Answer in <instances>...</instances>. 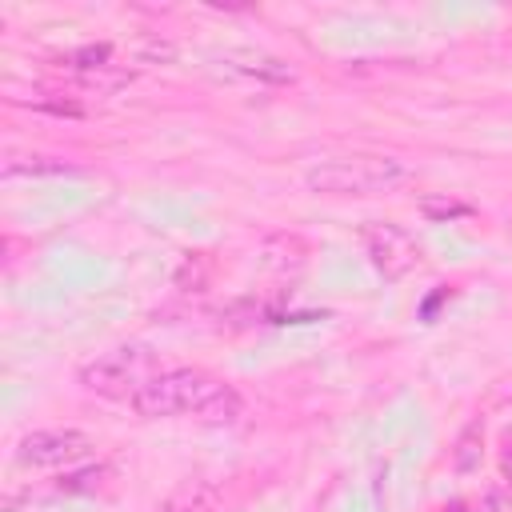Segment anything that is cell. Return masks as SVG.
Segmentation results:
<instances>
[{
	"mask_svg": "<svg viewBox=\"0 0 512 512\" xmlns=\"http://www.w3.org/2000/svg\"><path fill=\"white\" fill-rule=\"evenodd\" d=\"M404 180H408V168L396 156H368V152L320 160L304 176V184L324 196H372V192H388Z\"/></svg>",
	"mask_w": 512,
	"mask_h": 512,
	"instance_id": "6da1fadb",
	"label": "cell"
},
{
	"mask_svg": "<svg viewBox=\"0 0 512 512\" xmlns=\"http://www.w3.org/2000/svg\"><path fill=\"white\" fill-rule=\"evenodd\" d=\"M224 380L200 372V368H172V372H156L148 384H140L128 404L136 408V416L160 420V416H200L208 408V400L216 396Z\"/></svg>",
	"mask_w": 512,
	"mask_h": 512,
	"instance_id": "7a4b0ae2",
	"label": "cell"
},
{
	"mask_svg": "<svg viewBox=\"0 0 512 512\" xmlns=\"http://www.w3.org/2000/svg\"><path fill=\"white\" fill-rule=\"evenodd\" d=\"M156 352L148 344H120L112 352H100L92 364L80 368V384L88 392H104V396H120V392H136L140 384H148L156 372Z\"/></svg>",
	"mask_w": 512,
	"mask_h": 512,
	"instance_id": "3957f363",
	"label": "cell"
},
{
	"mask_svg": "<svg viewBox=\"0 0 512 512\" xmlns=\"http://www.w3.org/2000/svg\"><path fill=\"white\" fill-rule=\"evenodd\" d=\"M360 240H364V252H368V260H372V268H376L384 280H400V276H408V272L420 264V244H416L412 232L400 228V224H388V220L364 224Z\"/></svg>",
	"mask_w": 512,
	"mask_h": 512,
	"instance_id": "277c9868",
	"label": "cell"
},
{
	"mask_svg": "<svg viewBox=\"0 0 512 512\" xmlns=\"http://www.w3.org/2000/svg\"><path fill=\"white\" fill-rule=\"evenodd\" d=\"M92 452V436L80 428H36L16 444V460L28 468H60L76 464Z\"/></svg>",
	"mask_w": 512,
	"mask_h": 512,
	"instance_id": "5b68a950",
	"label": "cell"
},
{
	"mask_svg": "<svg viewBox=\"0 0 512 512\" xmlns=\"http://www.w3.org/2000/svg\"><path fill=\"white\" fill-rule=\"evenodd\" d=\"M224 64H232V72L256 76V80H276V84L292 80V68H288V64H280V60H272V56H260V52H228Z\"/></svg>",
	"mask_w": 512,
	"mask_h": 512,
	"instance_id": "8992f818",
	"label": "cell"
},
{
	"mask_svg": "<svg viewBox=\"0 0 512 512\" xmlns=\"http://www.w3.org/2000/svg\"><path fill=\"white\" fill-rule=\"evenodd\" d=\"M216 500V488L208 480H184L156 512H208Z\"/></svg>",
	"mask_w": 512,
	"mask_h": 512,
	"instance_id": "52a82bcc",
	"label": "cell"
},
{
	"mask_svg": "<svg viewBox=\"0 0 512 512\" xmlns=\"http://www.w3.org/2000/svg\"><path fill=\"white\" fill-rule=\"evenodd\" d=\"M64 172H76L72 164L64 160H52V156H12L4 164V176H64Z\"/></svg>",
	"mask_w": 512,
	"mask_h": 512,
	"instance_id": "ba28073f",
	"label": "cell"
},
{
	"mask_svg": "<svg viewBox=\"0 0 512 512\" xmlns=\"http://www.w3.org/2000/svg\"><path fill=\"white\" fill-rule=\"evenodd\" d=\"M76 80H80V88H92L96 96H108V92L124 88V84L132 80V72H128V68H116V64H100V68L76 72Z\"/></svg>",
	"mask_w": 512,
	"mask_h": 512,
	"instance_id": "9c48e42d",
	"label": "cell"
},
{
	"mask_svg": "<svg viewBox=\"0 0 512 512\" xmlns=\"http://www.w3.org/2000/svg\"><path fill=\"white\" fill-rule=\"evenodd\" d=\"M240 412H244L240 392H236L232 384H220V388H216V396L208 400V408L200 412V420H208V424H232Z\"/></svg>",
	"mask_w": 512,
	"mask_h": 512,
	"instance_id": "30bf717a",
	"label": "cell"
},
{
	"mask_svg": "<svg viewBox=\"0 0 512 512\" xmlns=\"http://www.w3.org/2000/svg\"><path fill=\"white\" fill-rule=\"evenodd\" d=\"M480 440H484V424L472 420V424L460 432V440H456V456H452V464H456L460 472H472V468L480 464Z\"/></svg>",
	"mask_w": 512,
	"mask_h": 512,
	"instance_id": "8fae6325",
	"label": "cell"
},
{
	"mask_svg": "<svg viewBox=\"0 0 512 512\" xmlns=\"http://www.w3.org/2000/svg\"><path fill=\"white\" fill-rule=\"evenodd\" d=\"M420 212H424L428 220H452V216H464V212H468V204H460V200H436V196H424V200H420Z\"/></svg>",
	"mask_w": 512,
	"mask_h": 512,
	"instance_id": "7c38bea8",
	"label": "cell"
},
{
	"mask_svg": "<svg viewBox=\"0 0 512 512\" xmlns=\"http://www.w3.org/2000/svg\"><path fill=\"white\" fill-rule=\"evenodd\" d=\"M108 56H112L108 44H88V48H76V52H72V68H76V72H88V68L108 64Z\"/></svg>",
	"mask_w": 512,
	"mask_h": 512,
	"instance_id": "4fadbf2b",
	"label": "cell"
},
{
	"mask_svg": "<svg viewBox=\"0 0 512 512\" xmlns=\"http://www.w3.org/2000/svg\"><path fill=\"white\" fill-rule=\"evenodd\" d=\"M500 472H504V480L512 488V428L504 432V444H500Z\"/></svg>",
	"mask_w": 512,
	"mask_h": 512,
	"instance_id": "5bb4252c",
	"label": "cell"
},
{
	"mask_svg": "<svg viewBox=\"0 0 512 512\" xmlns=\"http://www.w3.org/2000/svg\"><path fill=\"white\" fill-rule=\"evenodd\" d=\"M100 476H104L100 468H96V472H80V476H68V484H60V488H88V484L100 480Z\"/></svg>",
	"mask_w": 512,
	"mask_h": 512,
	"instance_id": "9a60e30c",
	"label": "cell"
}]
</instances>
